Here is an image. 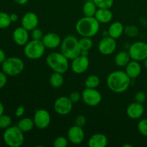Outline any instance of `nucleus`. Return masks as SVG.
Masks as SVG:
<instances>
[{
    "mask_svg": "<svg viewBox=\"0 0 147 147\" xmlns=\"http://www.w3.org/2000/svg\"><path fill=\"white\" fill-rule=\"evenodd\" d=\"M131 78L123 70H115L109 73L106 78L108 88L112 92L116 93H122L130 87Z\"/></svg>",
    "mask_w": 147,
    "mask_h": 147,
    "instance_id": "nucleus-1",
    "label": "nucleus"
},
{
    "mask_svg": "<svg viewBox=\"0 0 147 147\" xmlns=\"http://www.w3.org/2000/svg\"><path fill=\"white\" fill-rule=\"evenodd\" d=\"M76 30L81 37H93L96 36L100 30V22L95 17L84 16L77 21Z\"/></svg>",
    "mask_w": 147,
    "mask_h": 147,
    "instance_id": "nucleus-2",
    "label": "nucleus"
},
{
    "mask_svg": "<svg viewBox=\"0 0 147 147\" xmlns=\"http://www.w3.org/2000/svg\"><path fill=\"white\" fill-rule=\"evenodd\" d=\"M69 59L66 57L61 52H53L47 55L46 63L48 67L53 72L65 74L70 67Z\"/></svg>",
    "mask_w": 147,
    "mask_h": 147,
    "instance_id": "nucleus-3",
    "label": "nucleus"
},
{
    "mask_svg": "<svg viewBox=\"0 0 147 147\" xmlns=\"http://www.w3.org/2000/svg\"><path fill=\"white\" fill-rule=\"evenodd\" d=\"M60 52L69 60H72L81 53L79 40L74 35H67L62 40Z\"/></svg>",
    "mask_w": 147,
    "mask_h": 147,
    "instance_id": "nucleus-4",
    "label": "nucleus"
},
{
    "mask_svg": "<svg viewBox=\"0 0 147 147\" xmlns=\"http://www.w3.org/2000/svg\"><path fill=\"white\" fill-rule=\"evenodd\" d=\"M3 140L7 146L9 147H20L24 144V132L18 126H11L4 130Z\"/></svg>",
    "mask_w": 147,
    "mask_h": 147,
    "instance_id": "nucleus-5",
    "label": "nucleus"
},
{
    "mask_svg": "<svg viewBox=\"0 0 147 147\" xmlns=\"http://www.w3.org/2000/svg\"><path fill=\"white\" fill-rule=\"evenodd\" d=\"M24 69V63L17 57H7L1 63V70L7 76H17L21 74Z\"/></svg>",
    "mask_w": 147,
    "mask_h": 147,
    "instance_id": "nucleus-6",
    "label": "nucleus"
},
{
    "mask_svg": "<svg viewBox=\"0 0 147 147\" xmlns=\"http://www.w3.org/2000/svg\"><path fill=\"white\" fill-rule=\"evenodd\" d=\"M45 49L42 40H32L24 46V54L30 60H37L44 55Z\"/></svg>",
    "mask_w": 147,
    "mask_h": 147,
    "instance_id": "nucleus-7",
    "label": "nucleus"
},
{
    "mask_svg": "<svg viewBox=\"0 0 147 147\" xmlns=\"http://www.w3.org/2000/svg\"><path fill=\"white\" fill-rule=\"evenodd\" d=\"M128 52L131 60L144 61L147 58V43L143 41L135 42L129 46Z\"/></svg>",
    "mask_w": 147,
    "mask_h": 147,
    "instance_id": "nucleus-8",
    "label": "nucleus"
},
{
    "mask_svg": "<svg viewBox=\"0 0 147 147\" xmlns=\"http://www.w3.org/2000/svg\"><path fill=\"white\" fill-rule=\"evenodd\" d=\"M83 103L89 106H96L102 101L101 93L96 88H86L81 93Z\"/></svg>",
    "mask_w": 147,
    "mask_h": 147,
    "instance_id": "nucleus-9",
    "label": "nucleus"
},
{
    "mask_svg": "<svg viewBox=\"0 0 147 147\" xmlns=\"http://www.w3.org/2000/svg\"><path fill=\"white\" fill-rule=\"evenodd\" d=\"M74 103L67 96H60L57 98L54 102L53 108L55 113L60 116H66L73 110Z\"/></svg>",
    "mask_w": 147,
    "mask_h": 147,
    "instance_id": "nucleus-10",
    "label": "nucleus"
},
{
    "mask_svg": "<svg viewBox=\"0 0 147 147\" xmlns=\"http://www.w3.org/2000/svg\"><path fill=\"white\" fill-rule=\"evenodd\" d=\"M34 126L39 129H45L50 126L51 122V116L50 113L45 109H38L35 111L34 115Z\"/></svg>",
    "mask_w": 147,
    "mask_h": 147,
    "instance_id": "nucleus-11",
    "label": "nucleus"
},
{
    "mask_svg": "<svg viewBox=\"0 0 147 147\" xmlns=\"http://www.w3.org/2000/svg\"><path fill=\"white\" fill-rule=\"evenodd\" d=\"M90 61L88 56L80 55L72 60L70 67L72 71L76 74H83L88 69Z\"/></svg>",
    "mask_w": 147,
    "mask_h": 147,
    "instance_id": "nucleus-12",
    "label": "nucleus"
},
{
    "mask_svg": "<svg viewBox=\"0 0 147 147\" xmlns=\"http://www.w3.org/2000/svg\"><path fill=\"white\" fill-rule=\"evenodd\" d=\"M116 47H117V44H116V39L110 36H106V37H103L99 42L98 48L102 55H109L114 53Z\"/></svg>",
    "mask_w": 147,
    "mask_h": 147,
    "instance_id": "nucleus-13",
    "label": "nucleus"
},
{
    "mask_svg": "<svg viewBox=\"0 0 147 147\" xmlns=\"http://www.w3.org/2000/svg\"><path fill=\"white\" fill-rule=\"evenodd\" d=\"M67 139L70 143L73 144H80L85 139V132L83 127L74 125L67 131Z\"/></svg>",
    "mask_w": 147,
    "mask_h": 147,
    "instance_id": "nucleus-14",
    "label": "nucleus"
},
{
    "mask_svg": "<svg viewBox=\"0 0 147 147\" xmlns=\"http://www.w3.org/2000/svg\"><path fill=\"white\" fill-rule=\"evenodd\" d=\"M21 24L24 28L31 32L34 29L37 28L39 24L38 16L34 12H27L23 15L21 20Z\"/></svg>",
    "mask_w": 147,
    "mask_h": 147,
    "instance_id": "nucleus-15",
    "label": "nucleus"
},
{
    "mask_svg": "<svg viewBox=\"0 0 147 147\" xmlns=\"http://www.w3.org/2000/svg\"><path fill=\"white\" fill-rule=\"evenodd\" d=\"M12 38L15 44L19 46H24L29 42V31L21 26L14 29L12 33Z\"/></svg>",
    "mask_w": 147,
    "mask_h": 147,
    "instance_id": "nucleus-16",
    "label": "nucleus"
},
{
    "mask_svg": "<svg viewBox=\"0 0 147 147\" xmlns=\"http://www.w3.org/2000/svg\"><path fill=\"white\" fill-rule=\"evenodd\" d=\"M42 42L46 48L55 49L60 47L61 45V37L55 32H48L44 34Z\"/></svg>",
    "mask_w": 147,
    "mask_h": 147,
    "instance_id": "nucleus-17",
    "label": "nucleus"
},
{
    "mask_svg": "<svg viewBox=\"0 0 147 147\" xmlns=\"http://www.w3.org/2000/svg\"><path fill=\"white\" fill-rule=\"evenodd\" d=\"M144 113V107L142 103L135 101L130 103L126 109L127 116L133 120H137L140 119Z\"/></svg>",
    "mask_w": 147,
    "mask_h": 147,
    "instance_id": "nucleus-18",
    "label": "nucleus"
},
{
    "mask_svg": "<svg viewBox=\"0 0 147 147\" xmlns=\"http://www.w3.org/2000/svg\"><path fill=\"white\" fill-rule=\"evenodd\" d=\"M108 143L109 140L104 134L96 133L89 138L88 146L89 147H106Z\"/></svg>",
    "mask_w": 147,
    "mask_h": 147,
    "instance_id": "nucleus-19",
    "label": "nucleus"
},
{
    "mask_svg": "<svg viewBox=\"0 0 147 147\" xmlns=\"http://www.w3.org/2000/svg\"><path fill=\"white\" fill-rule=\"evenodd\" d=\"M142 65L139 61L131 60L125 67V72L131 79H135L142 73Z\"/></svg>",
    "mask_w": 147,
    "mask_h": 147,
    "instance_id": "nucleus-20",
    "label": "nucleus"
},
{
    "mask_svg": "<svg viewBox=\"0 0 147 147\" xmlns=\"http://www.w3.org/2000/svg\"><path fill=\"white\" fill-rule=\"evenodd\" d=\"M107 31L109 36L117 40L124 33V26L120 22H113L110 24Z\"/></svg>",
    "mask_w": 147,
    "mask_h": 147,
    "instance_id": "nucleus-21",
    "label": "nucleus"
},
{
    "mask_svg": "<svg viewBox=\"0 0 147 147\" xmlns=\"http://www.w3.org/2000/svg\"><path fill=\"white\" fill-rule=\"evenodd\" d=\"M100 24H107L113 20V13L110 9H98L94 16Z\"/></svg>",
    "mask_w": 147,
    "mask_h": 147,
    "instance_id": "nucleus-22",
    "label": "nucleus"
},
{
    "mask_svg": "<svg viewBox=\"0 0 147 147\" xmlns=\"http://www.w3.org/2000/svg\"><path fill=\"white\" fill-rule=\"evenodd\" d=\"M131 60L129 52L126 50H122L119 52L117 54L115 55L114 61L117 66L121 67H126V65Z\"/></svg>",
    "mask_w": 147,
    "mask_h": 147,
    "instance_id": "nucleus-23",
    "label": "nucleus"
},
{
    "mask_svg": "<svg viewBox=\"0 0 147 147\" xmlns=\"http://www.w3.org/2000/svg\"><path fill=\"white\" fill-rule=\"evenodd\" d=\"M17 126L24 133L31 131L34 129V126H34V120L32 119H30V118L27 117H24L20 119V121L17 122Z\"/></svg>",
    "mask_w": 147,
    "mask_h": 147,
    "instance_id": "nucleus-24",
    "label": "nucleus"
},
{
    "mask_svg": "<svg viewBox=\"0 0 147 147\" xmlns=\"http://www.w3.org/2000/svg\"><path fill=\"white\" fill-rule=\"evenodd\" d=\"M97 9V6L96 5L93 0L86 1L83 6V13L84 16H87V17H94Z\"/></svg>",
    "mask_w": 147,
    "mask_h": 147,
    "instance_id": "nucleus-25",
    "label": "nucleus"
},
{
    "mask_svg": "<svg viewBox=\"0 0 147 147\" xmlns=\"http://www.w3.org/2000/svg\"><path fill=\"white\" fill-rule=\"evenodd\" d=\"M50 85L54 88H58L63 86L64 83V78H63V74L60 73H56L54 72L53 74L50 76V79H49Z\"/></svg>",
    "mask_w": 147,
    "mask_h": 147,
    "instance_id": "nucleus-26",
    "label": "nucleus"
},
{
    "mask_svg": "<svg viewBox=\"0 0 147 147\" xmlns=\"http://www.w3.org/2000/svg\"><path fill=\"white\" fill-rule=\"evenodd\" d=\"M100 83V80L96 75H90L85 80L86 88H97Z\"/></svg>",
    "mask_w": 147,
    "mask_h": 147,
    "instance_id": "nucleus-27",
    "label": "nucleus"
},
{
    "mask_svg": "<svg viewBox=\"0 0 147 147\" xmlns=\"http://www.w3.org/2000/svg\"><path fill=\"white\" fill-rule=\"evenodd\" d=\"M11 21L10 19V15L7 12L0 11V29L8 28L11 24Z\"/></svg>",
    "mask_w": 147,
    "mask_h": 147,
    "instance_id": "nucleus-28",
    "label": "nucleus"
},
{
    "mask_svg": "<svg viewBox=\"0 0 147 147\" xmlns=\"http://www.w3.org/2000/svg\"><path fill=\"white\" fill-rule=\"evenodd\" d=\"M79 45L81 50H90L93 47V40L91 37H81L79 40Z\"/></svg>",
    "mask_w": 147,
    "mask_h": 147,
    "instance_id": "nucleus-29",
    "label": "nucleus"
},
{
    "mask_svg": "<svg viewBox=\"0 0 147 147\" xmlns=\"http://www.w3.org/2000/svg\"><path fill=\"white\" fill-rule=\"evenodd\" d=\"M124 34L129 37H136L139 34V28L135 25H127L124 27Z\"/></svg>",
    "mask_w": 147,
    "mask_h": 147,
    "instance_id": "nucleus-30",
    "label": "nucleus"
},
{
    "mask_svg": "<svg viewBox=\"0 0 147 147\" xmlns=\"http://www.w3.org/2000/svg\"><path fill=\"white\" fill-rule=\"evenodd\" d=\"M98 9H111L113 5L114 0H93Z\"/></svg>",
    "mask_w": 147,
    "mask_h": 147,
    "instance_id": "nucleus-31",
    "label": "nucleus"
},
{
    "mask_svg": "<svg viewBox=\"0 0 147 147\" xmlns=\"http://www.w3.org/2000/svg\"><path fill=\"white\" fill-rule=\"evenodd\" d=\"M11 118L9 116L3 114L0 116V129H6L11 126Z\"/></svg>",
    "mask_w": 147,
    "mask_h": 147,
    "instance_id": "nucleus-32",
    "label": "nucleus"
},
{
    "mask_svg": "<svg viewBox=\"0 0 147 147\" xmlns=\"http://www.w3.org/2000/svg\"><path fill=\"white\" fill-rule=\"evenodd\" d=\"M68 144V139L63 136H57L53 142L54 147H66Z\"/></svg>",
    "mask_w": 147,
    "mask_h": 147,
    "instance_id": "nucleus-33",
    "label": "nucleus"
},
{
    "mask_svg": "<svg viewBox=\"0 0 147 147\" xmlns=\"http://www.w3.org/2000/svg\"><path fill=\"white\" fill-rule=\"evenodd\" d=\"M139 133L144 136H147V119H141L137 124Z\"/></svg>",
    "mask_w": 147,
    "mask_h": 147,
    "instance_id": "nucleus-34",
    "label": "nucleus"
},
{
    "mask_svg": "<svg viewBox=\"0 0 147 147\" xmlns=\"http://www.w3.org/2000/svg\"><path fill=\"white\" fill-rule=\"evenodd\" d=\"M43 36H44V33L40 29L35 28L31 31V37L32 40H42Z\"/></svg>",
    "mask_w": 147,
    "mask_h": 147,
    "instance_id": "nucleus-35",
    "label": "nucleus"
},
{
    "mask_svg": "<svg viewBox=\"0 0 147 147\" xmlns=\"http://www.w3.org/2000/svg\"><path fill=\"white\" fill-rule=\"evenodd\" d=\"M135 101L138 102V103H140L144 104L145 101L146 100V95L144 92L143 91H139L135 94Z\"/></svg>",
    "mask_w": 147,
    "mask_h": 147,
    "instance_id": "nucleus-36",
    "label": "nucleus"
},
{
    "mask_svg": "<svg viewBox=\"0 0 147 147\" xmlns=\"http://www.w3.org/2000/svg\"><path fill=\"white\" fill-rule=\"evenodd\" d=\"M68 97L73 103H77L78 102L80 101V99H82L81 93H80L78 91L72 92Z\"/></svg>",
    "mask_w": 147,
    "mask_h": 147,
    "instance_id": "nucleus-37",
    "label": "nucleus"
},
{
    "mask_svg": "<svg viewBox=\"0 0 147 147\" xmlns=\"http://www.w3.org/2000/svg\"><path fill=\"white\" fill-rule=\"evenodd\" d=\"M75 123H76V125H77V126L83 127L86 123V117L83 116V115H78V116H76Z\"/></svg>",
    "mask_w": 147,
    "mask_h": 147,
    "instance_id": "nucleus-38",
    "label": "nucleus"
},
{
    "mask_svg": "<svg viewBox=\"0 0 147 147\" xmlns=\"http://www.w3.org/2000/svg\"><path fill=\"white\" fill-rule=\"evenodd\" d=\"M7 76L3 71H0V90L2 89L7 83Z\"/></svg>",
    "mask_w": 147,
    "mask_h": 147,
    "instance_id": "nucleus-39",
    "label": "nucleus"
},
{
    "mask_svg": "<svg viewBox=\"0 0 147 147\" xmlns=\"http://www.w3.org/2000/svg\"><path fill=\"white\" fill-rule=\"evenodd\" d=\"M25 112V109L23 106H20L15 111V116L17 118H21Z\"/></svg>",
    "mask_w": 147,
    "mask_h": 147,
    "instance_id": "nucleus-40",
    "label": "nucleus"
},
{
    "mask_svg": "<svg viewBox=\"0 0 147 147\" xmlns=\"http://www.w3.org/2000/svg\"><path fill=\"white\" fill-rule=\"evenodd\" d=\"M6 58H7V56H6L5 52L2 49L0 48V64H1Z\"/></svg>",
    "mask_w": 147,
    "mask_h": 147,
    "instance_id": "nucleus-41",
    "label": "nucleus"
},
{
    "mask_svg": "<svg viewBox=\"0 0 147 147\" xmlns=\"http://www.w3.org/2000/svg\"><path fill=\"white\" fill-rule=\"evenodd\" d=\"M9 15L11 22H17V20H18V15H17V14H16V13H11Z\"/></svg>",
    "mask_w": 147,
    "mask_h": 147,
    "instance_id": "nucleus-42",
    "label": "nucleus"
},
{
    "mask_svg": "<svg viewBox=\"0 0 147 147\" xmlns=\"http://www.w3.org/2000/svg\"><path fill=\"white\" fill-rule=\"evenodd\" d=\"M28 1L29 0H14V2L17 3L19 5H24L28 2Z\"/></svg>",
    "mask_w": 147,
    "mask_h": 147,
    "instance_id": "nucleus-43",
    "label": "nucleus"
},
{
    "mask_svg": "<svg viewBox=\"0 0 147 147\" xmlns=\"http://www.w3.org/2000/svg\"><path fill=\"white\" fill-rule=\"evenodd\" d=\"M4 106L3 103L0 101V116L4 114Z\"/></svg>",
    "mask_w": 147,
    "mask_h": 147,
    "instance_id": "nucleus-44",
    "label": "nucleus"
},
{
    "mask_svg": "<svg viewBox=\"0 0 147 147\" xmlns=\"http://www.w3.org/2000/svg\"><path fill=\"white\" fill-rule=\"evenodd\" d=\"M88 54H89L88 50H81V53H80V55L88 56Z\"/></svg>",
    "mask_w": 147,
    "mask_h": 147,
    "instance_id": "nucleus-45",
    "label": "nucleus"
},
{
    "mask_svg": "<svg viewBox=\"0 0 147 147\" xmlns=\"http://www.w3.org/2000/svg\"><path fill=\"white\" fill-rule=\"evenodd\" d=\"M143 62H144V67L147 69V58L145 59Z\"/></svg>",
    "mask_w": 147,
    "mask_h": 147,
    "instance_id": "nucleus-46",
    "label": "nucleus"
},
{
    "mask_svg": "<svg viewBox=\"0 0 147 147\" xmlns=\"http://www.w3.org/2000/svg\"><path fill=\"white\" fill-rule=\"evenodd\" d=\"M123 147H125V146H126V147H132V145H131V144H124V145H123Z\"/></svg>",
    "mask_w": 147,
    "mask_h": 147,
    "instance_id": "nucleus-47",
    "label": "nucleus"
}]
</instances>
